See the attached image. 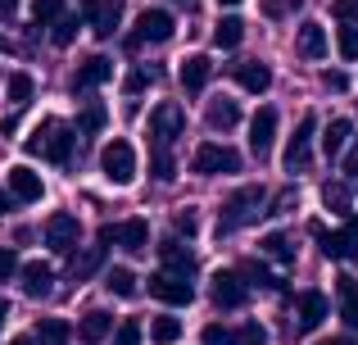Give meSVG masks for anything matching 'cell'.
I'll use <instances>...</instances> for the list:
<instances>
[{
  "label": "cell",
  "instance_id": "cell-27",
  "mask_svg": "<svg viewBox=\"0 0 358 345\" xmlns=\"http://www.w3.org/2000/svg\"><path fill=\"white\" fill-rule=\"evenodd\" d=\"M241 41H245V23L236 14H227V18L213 23V45H218V50H236Z\"/></svg>",
  "mask_w": 358,
  "mask_h": 345
},
{
  "label": "cell",
  "instance_id": "cell-35",
  "mask_svg": "<svg viewBox=\"0 0 358 345\" xmlns=\"http://www.w3.org/2000/svg\"><path fill=\"white\" fill-rule=\"evenodd\" d=\"M100 259H105V241H100V246H91L82 259H73V277H78V282H82V277H91L100 268Z\"/></svg>",
  "mask_w": 358,
  "mask_h": 345
},
{
  "label": "cell",
  "instance_id": "cell-14",
  "mask_svg": "<svg viewBox=\"0 0 358 345\" xmlns=\"http://www.w3.org/2000/svg\"><path fill=\"white\" fill-rule=\"evenodd\" d=\"M272 141H277V109L263 105L259 114L250 118V150L259 155V160H268V155H272Z\"/></svg>",
  "mask_w": 358,
  "mask_h": 345
},
{
  "label": "cell",
  "instance_id": "cell-29",
  "mask_svg": "<svg viewBox=\"0 0 358 345\" xmlns=\"http://www.w3.org/2000/svg\"><path fill=\"white\" fill-rule=\"evenodd\" d=\"M236 273L245 277V286H259V291H281V282H277V277H272L268 268L259 264V259H241Z\"/></svg>",
  "mask_w": 358,
  "mask_h": 345
},
{
  "label": "cell",
  "instance_id": "cell-48",
  "mask_svg": "<svg viewBox=\"0 0 358 345\" xmlns=\"http://www.w3.org/2000/svg\"><path fill=\"white\" fill-rule=\"evenodd\" d=\"M331 14L341 18V23H358V0H336Z\"/></svg>",
  "mask_w": 358,
  "mask_h": 345
},
{
  "label": "cell",
  "instance_id": "cell-11",
  "mask_svg": "<svg viewBox=\"0 0 358 345\" xmlns=\"http://www.w3.org/2000/svg\"><path fill=\"white\" fill-rule=\"evenodd\" d=\"M78 237H82V223H78V213H50L45 218V246L55 250V255H73L78 250Z\"/></svg>",
  "mask_w": 358,
  "mask_h": 345
},
{
  "label": "cell",
  "instance_id": "cell-8",
  "mask_svg": "<svg viewBox=\"0 0 358 345\" xmlns=\"http://www.w3.org/2000/svg\"><path fill=\"white\" fill-rule=\"evenodd\" d=\"M209 295L218 309H241L245 300H250V286H245V277L236 268H218V273L209 277Z\"/></svg>",
  "mask_w": 358,
  "mask_h": 345
},
{
  "label": "cell",
  "instance_id": "cell-19",
  "mask_svg": "<svg viewBox=\"0 0 358 345\" xmlns=\"http://www.w3.org/2000/svg\"><path fill=\"white\" fill-rule=\"evenodd\" d=\"M209 78H213L209 55H191V59H182V69H177V82L186 87V96H200V91L209 87Z\"/></svg>",
  "mask_w": 358,
  "mask_h": 345
},
{
  "label": "cell",
  "instance_id": "cell-9",
  "mask_svg": "<svg viewBox=\"0 0 358 345\" xmlns=\"http://www.w3.org/2000/svg\"><path fill=\"white\" fill-rule=\"evenodd\" d=\"M82 18L100 41H109L122 27V0H82Z\"/></svg>",
  "mask_w": 358,
  "mask_h": 345
},
{
  "label": "cell",
  "instance_id": "cell-2",
  "mask_svg": "<svg viewBox=\"0 0 358 345\" xmlns=\"http://www.w3.org/2000/svg\"><path fill=\"white\" fill-rule=\"evenodd\" d=\"M259 204H263V186H241L236 195H227V204H222V213H218V237H227V232H236L245 227L250 218H259Z\"/></svg>",
  "mask_w": 358,
  "mask_h": 345
},
{
  "label": "cell",
  "instance_id": "cell-6",
  "mask_svg": "<svg viewBox=\"0 0 358 345\" xmlns=\"http://www.w3.org/2000/svg\"><path fill=\"white\" fill-rule=\"evenodd\" d=\"M313 241L322 246L327 259H358V213H350L345 227H336V232H327V227L313 223Z\"/></svg>",
  "mask_w": 358,
  "mask_h": 345
},
{
  "label": "cell",
  "instance_id": "cell-56",
  "mask_svg": "<svg viewBox=\"0 0 358 345\" xmlns=\"http://www.w3.org/2000/svg\"><path fill=\"white\" fill-rule=\"evenodd\" d=\"M218 5H241V0H218Z\"/></svg>",
  "mask_w": 358,
  "mask_h": 345
},
{
  "label": "cell",
  "instance_id": "cell-42",
  "mask_svg": "<svg viewBox=\"0 0 358 345\" xmlns=\"http://www.w3.org/2000/svg\"><path fill=\"white\" fill-rule=\"evenodd\" d=\"M114 345H141V323L136 318H122L114 332Z\"/></svg>",
  "mask_w": 358,
  "mask_h": 345
},
{
  "label": "cell",
  "instance_id": "cell-40",
  "mask_svg": "<svg viewBox=\"0 0 358 345\" xmlns=\"http://www.w3.org/2000/svg\"><path fill=\"white\" fill-rule=\"evenodd\" d=\"M150 173H155L159 182H173V177H177V164H173V155H168V150H155V160H150Z\"/></svg>",
  "mask_w": 358,
  "mask_h": 345
},
{
  "label": "cell",
  "instance_id": "cell-3",
  "mask_svg": "<svg viewBox=\"0 0 358 345\" xmlns=\"http://www.w3.org/2000/svg\"><path fill=\"white\" fill-rule=\"evenodd\" d=\"M173 32H177V18L168 14V9H141L136 32L127 36V50H141V45H164Z\"/></svg>",
  "mask_w": 358,
  "mask_h": 345
},
{
  "label": "cell",
  "instance_id": "cell-46",
  "mask_svg": "<svg viewBox=\"0 0 358 345\" xmlns=\"http://www.w3.org/2000/svg\"><path fill=\"white\" fill-rule=\"evenodd\" d=\"M155 82V73H145V69H131L127 73V96H141V91Z\"/></svg>",
  "mask_w": 358,
  "mask_h": 345
},
{
  "label": "cell",
  "instance_id": "cell-50",
  "mask_svg": "<svg viewBox=\"0 0 358 345\" xmlns=\"http://www.w3.org/2000/svg\"><path fill=\"white\" fill-rule=\"evenodd\" d=\"M345 173H358V136H350V155H345Z\"/></svg>",
  "mask_w": 358,
  "mask_h": 345
},
{
  "label": "cell",
  "instance_id": "cell-17",
  "mask_svg": "<svg viewBox=\"0 0 358 345\" xmlns=\"http://www.w3.org/2000/svg\"><path fill=\"white\" fill-rule=\"evenodd\" d=\"M109 78H114V59L91 55V59H82L78 73H73V91H96V87H105Z\"/></svg>",
  "mask_w": 358,
  "mask_h": 345
},
{
  "label": "cell",
  "instance_id": "cell-28",
  "mask_svg": "<svg viewBox=\"0 0 358 345\" xmlns=\"http://www.w3.org/2000/svg\"><path fill=\"white\" fill-rule=\"evenodd\" d=\"M105 291L118 295V300H131V295L141 291V286H136V273H131V268H105Z\"/></svg>",
  "mask_w": 358,
  "mask_h": 345
},
{
  "label": "cell",
  "instance_id": "cell-25",
  "mask_svg": "<svg viewBox=\"0 0 358 345\" xmlns=\"http://www.w3.org/2000/svg\"><path fill=\"white\" fill-rule=\"evenodd\" d=\"M109 332H114V314L109 309H91L87 318H82V328H78V337L87 341V345H100L109 337Z\"/></svg>",
  "mask_w": 358,
  "mask_h": 345
},
{
  "label": "cell",
  "instance_id": "cell-37",
  "mask_svg": "<svg viewBox=\"0 0 358 345\" xmlns=\"http://www.w3.org/2000/svg\"><path fill=\"white\" fill-rule=\"evenodd\" d=\"M59 14H64V0H32V18H36V27L55 23Z\"/></svg>",
  "mask_w": 358,
  "mask_h": 345
},
{
  "label": "cell",
  "instance_id": "cell-57",
  "mask_svg": "<svg viewBox=\"0 0 358 345\" xmlns=\"http://www.w3.org/2000/svg\"><path fill=\"white\" fill-rule=\"evenodd\" d=\"M182 5H186V0H182Z\"/></svg>",
  "mask_w": 358,
  "mask_h": 345
},
{
  "label": "cell",
  "instance_id": "cell-55",
  "mask_svg": "<svg viewBox=\"0 0 358 345\" xmlns=\"http://www.w3.org/2000/svg\"><path fill=\"white\" fill-rule=\"evenodd\" d=\"M5 50H9V41H5V36H0V55H5Z\"/></svg>",
  "mask_w": 358,
  "mask_h": 345
},
{
  "label": "cell",
  "instance_id": "cell-7",
  "mask_svg": "<svg viewBox=\"0 0 358 345\" xmlns=\"http://www.w3.org/2000/svg\"><path fill=\"white\" fill-rule=\"evenodd\" d=\"M191 169L200 177H218V173H241V155L231 150V146H218V141H204L200 150H195Z\"/></svg>",
  "mask_w": 358,
  "mask_h": 345
},
{
  "label": "cell",
  "instance_id": "cell-41",
  "mask_svg": "<svg viewBox=\"0 0 358 345\" xmlns=\"http://www.w3.org/2000/svg\"><path fill=\"white\" fill-rule=\"evenodd\" d=\"M336 45H341L345 59H358V27H354V23H345L341 32H336Z\"/></svg>",
  "mask_w": 358,
  "mask_h": 345
},
{
  "label": "cell",
  "instance_id": "cell-30",
  "mask_svg": "<svg viewBox=\"0 0 358 345\" xmlns=\"http://www.w3.org/2000/svg\"><path fill=\"white\" fill-rule=\"evenodd\" d=\"M150 341H155V345H177V341H182V318H173V314L150 318Z\"/></svg>",
  "mask_w": 358,
  "mask_h": 345
},
{
  "label": "cell",
  "instance_id": "cell-23",
  "mask_svg": "<svg viewBox=\"0 0 358 345\" xmlns=\"http://www.w3.org/2000/svg\"><path fill=\"white\" fill-rule=\"evenodd\" d=\"M336 300H341V318H345V328L358 332V282H354L350 273L336 277Z\"/></svg>",
  "mask_w": 358,
  "mask_h": 345
},
{
  "label": "cell",
  "instance_id": "cell-53",
  "mask_svg": "<svg viewBox=\"0 0 358 345\" xmlns=\"http://www.w3.org/2000/svg\"><path fill=\"white\" fill-rule=\"evenodd\" d=\"M18 5V0H0V9H5V14H9V9H14Z\"/></svg>",
  "mask_w": 358,
  "mask_h": 345
},
{
  "label": "cell",
  "instance_id": "cell-38",
  "mask_svg": "<svg viewBox=\"0 0 358 345\" xmlns=\"http://www.w3.org/2000/svg\"><path fill=\"white\" fill-rule=\"evenodd\" d=\"M105 105H87V109H82V114H78V132H100V127H105Z\"/></svg>",
  "mask_w": 358,
  "mask_h": 345
},
{
  "label": "cell",
  "instance_id": "cell-52",
  "mask_svg": "<svg viewBox=\"0 0 358 345\" xmlns=\"http://www.w3.org/2000/svg\"><path fill=\"white\" fill-rule=\"evenodd\" d=\"M317 345H354V337H331V341H317Z\"/></svg>",
  "mask_w": 358,
  "mask_h": 345
},
{
  "label": "cell",
  "instance_id": "cell-1",
  "mask_svg": "<svg viewBox=\"0 0 358 345\" xmlns=\"http://www.w3.org/2000/svg\"><path fill=\"white\" fill-rule=\"evenodd\" d=\"M73 127L64 123V118H45V123H36L32 127V136L23 141V150L27 155H41V160H50V164H69L73 160Z\"/></svg>",
  "mask_w": 358,
  "mask_h": 345
},
{
  "label": "cell",
  "instance_id": "cell-51",
  "mask_svg": "<svg viewBox=\"0 0 358 345\" xmlns=\"http://www.w3.org/2000/svg\"><path fill=\"white\" fill-rule=\"evenodd\" d=\"M9 345H41V341H36V337H27V332H23V337H14Z\"/></svg>",
  "mask_w": 358,
  "mask_h": 345
},
{
  "label": "cell",
  "instance_id": "cell-16",
  "mask_svg": "<svg viewBox=\"0 0 358 345\" xmlns=\"http://www.w3.org/2000/svg\"><path fill=\"white\" fill-rule=\"evenodd\" d=\"M18 277H23V295L27 300H45L55 291V268L32 259V264H18Z\"/></svg>",
  "mask_w": 358,
  "mask_h": 345
},
{
  "label": "cell",
  "instance_id": "cell-33",
  "mask_svg": "<svg viewBox=\"0 0 358 345\" xmlns=\"http://www.w3.org/2000/svg\"><path fill=\"white\" fill-rule=\"evenodd\" d=\"M69 337H73V332H69L64 318H41V323H36V341H41V345H69Z\"/></svg>",
  "mask_w": 358,
  "mask_h": 345
},
{
  "label": "cell",
  "instance_id": "cell-13",
  "mask_svg": "<svg viewBox=\"0 0 358 345\" xmlns=\"http://www.w3.org/2000/svg\"><path fill=\"white\" fill-rule=\"evenodd\" d=\"M5 182H9V195H14L18 204H36V200L45 195L41 173H36V169H27V164H14V169L5 173Z\"/></svg>",
  "mask_w": 358,
  "mask_h": 345
},
{
  "label": "cell",
  "instance_id": "cell-54",
  "mask_svg": "<svg viewBox=\"0 0 358 345\" xmlns=\"http://www.w3.org/2000/svg\"><path fill=\"white\" fill-rule=\"evenodd\" d=\"M5 209H9V195H5V191H0V213H5Z\"/></svg>",
  "mask_w": 358,
  "mask_h": 345
},
{
  "label": "cell",
  "instance_id": "cell-20",
  "mask_svg": "<svg viewBox=\"0 0 358 345\" xmlns=\"http://www.w3.org/2000/svg\"><path fill=\"white\" fill-rule=\"evenodd\" d=\"M159 259H164V268L168 273H182V277H195V255L182 246L177 237H168V241H159Z\"/></svg>",
  "mask_w": 358,
  "mask_h": 345
},
{
  "label": "cell",
  "instance_id": "cell-49",
  "mask_svg": "<svg viewBox=\"0 0 358 345\" xmlns=\"http://www.w3.org/2000/svg\"><path fill=\"white\" fill-rule=\"evenodd\" d=\"M322 82H327V87H331V91H350V78H345V73H322Z\"/></svg>",
  "mask_w": 358,
  "mask_h": 345
},
{
  "label": "cell",
  "instance_id": "cell-24",
  "mask_svg": "<svg viewBox=\"0 0 358 345\" xmlns=\"http://www.w3.org/2000/svg\"><path fill=\"white\" fill-rule=\"evenodd\" d=\"M350 136H354V123H350V118H331V123H327V132H322V155H327V160L345 155Z\"/></svg>",
  "mask_w": 358,
  "mask_h": 345
},
{
  "label": "cell",
  "instance_id": "cell-45",
  "mask_svg": "<svg viewBox=\"0 0 358 345\" xmlns=\"http://www.w3.org/2000/svg\"><path fill=\"white\" fill-rule=\"evenodd\" d=\"M14 273H18V255H14V246H0V282H9Z\"/></svg>",
  "mask_w": 358,
  "mask_h": 345
},
{
  "label": "cell",
  "instance_id": "cell-18",
  "mask_svg": "<svg viewBox=\"0 0 358 345\" xmlns=\"http://www.w3.org/2000/svg\"><path fill=\"white\" fill-rule=\"evenodd\" d=\"M295 314H299V332H313L327 323V314H331V304H327L322 291H299L295 295Z\"/></svg>",
  "mask_w": 358,
  "mask_h": 345
},
{
  "label": "cell",
  "instance_id": "cell-5",
  "mask_svg": "<svg viewBox=\"0 0 358 345\" xmlns=\"http://www.w3.org/2000/svg\"><path fill=\"white\" fill-rule=\"evenodd\" d=\"M182 132H186V109L182 105L164 100V105L150 109V141H155V150H168Z\"/></svg>",
  "mask_w": 358,
  "mask_h": 345
},
{
  "label": "cell",
  "instance_id": "cell-15",
  "mask_svg": "<svg viewBox=\"0 0 358 345\" xmlns=\"http://www.w3.org/2000/svg\"><path fill=\"white\" fill-rule=\"evenodd\" d=\"M313 132H317V118H313V114H304V118H299V127H295V136L286 141V155H281V164H286L290 173H299V169H304V160H308V141H313Z\"/></svg>",
  "mask_w": 358,
  "mask_h": 345
},
{
  "label": "cell",
  "instance_id": "cell-39",
  "mask_svg": "<svg viewBox=\"0 0 358 345\" xmlns=\"http://www.w3.org/2000/svg\"><path fill=\"white\" fill-rule=\"evenodd\" d=\"M200 345H236V332L222 328V323H209V328L200 332Z\"/></svg>",
  "mask_w": 358,
  "mask_h": 345
},
{
  "label": "cell",
  "instance_id": "cell-21",
  "mask_svg": "<svg viewBox=\"0 0 358 345\" xmlns=\"http://www.w3.org/2000/svg\"><path fill=\"white\" fill-rule=\"evenodd\" d=\"M231 78H236L245 91H254V96H263V91L272 87V69H268V64H259V59L231 64Z\"/></svg>",
  "mask_w": 358,
  "mask_h": 345
},
{
  "label": "cell",
  "instance_id": "cell-4",
  "mask_svg": "<svg viewBox=\"0 0 358 345\" xmlns=\"http://www.w3.org/2000/svg\"><path fill=\"white\" fill-rule=\"evenodd\" d=\"M100 173H105L114 186H131V182H136V150H131V141L114 136V141L100 150Z\"/></svg>",
  "mask_w": 358,
  "mask_h": 345
},
{
  "label": "cell",
  "instance_id": "cell-44",
  "mask_svg": "<svg viewBox=\"0 0 358 345\" xmlns=\"http://www.w3.org/2000/svg\"><path fill=\"white\" fill-rule=\"evenodd\" d=\"M295 9H304V0H268L263 14L268 18H286V14H295Z\"/></svg>",
  "mask_w": 358,
  "mask_h": 345
},
{
  "label": "cell",
  "instance_id": "cell-26",
  "mask_svg": "<svg viewBox=\"0 0 358 345\" xmlns=\"http://www.w3.org/2000/svg\"><path fill=\"white\" fill-rule=\"evenodd\" d=\"M295 50L304 55V59H322V55H327V27L304 23V27H299V36H295Z\"/></svg>",
  "mask_w": 358,
  "mask_h": 345
},
{
  "label": "cell",
  "instance_id": "cell-31",
  "mask_svg": "<svg viewBox=\"0 0 358 345\" xmlns=\"http://www.w3.org/2000/svg\"><path fill=\"white\" fill-rule=\"evenodd\" d=\"M259 246H263V255L277 259V264H295V246H290L286 232H268V237H263Z\"/></svg>",
  "mask_w": 358,
  "mask_h": 345
},
{
  "label": "cell",
  "instance_id": "cell-32",
  "mask_svg": "<svg viewBox=\"0 0 358 345\" xmlns=\"http://www.w3.org/2000/svg\"><path fill=\"white\" fill-rule=\"evenodd\" d=\"M5 91H9V105L14 109H23L27 100H32V91H36V82H32V73H9V82H5Z\"/></svg>",
  "mask_w": 358,
  "mask_h": 345
},
{
  "label": "cell",
  "instance_id": "cell-12",
  "mask_svg": "<svg viewBox=\"0 0 358 345\" xmlns=\"http://www.w3.org/2000/svg\"><path fill=\"white\" fill-rule=\"evenodd\" d=\"M150 295H155V300H164V304H191L195 300V286H191V277L159 268V273L150 277Z\"/></svg>",
  "mask_w": 358,
  "mask_h": 345
},
{
  "label": "cell",
  "instance_id": "cell-36",
  "mask_svg": "<svg viewBox=\"0 0 358 345\" xmlns=\"http://www.w3.org/2000/svg\"><path fill=\"white\" fill-rule=\"evenodd\" d=\"M322 200H327V209H336V213H345V218H350V191H345L341 182H327L322 186Z\"/></svg>",
  "mask_w": 358,
  "mask_h": 345
},
{
  "label": "cell",
  "instance_id": "cell-43",
  "mask_svg": "<svg viewBox=\"0 0 358 345\" xmlns=\"http://www.w3.org/2000/svg\"><path fill=\"white\" fill-rule=\"evenodd\" d=\"M236 345H268V332H263V323H245L236 332Z\"/></svg>",
  "mask_w": 358,
  "mask_h": 345
},
{
  "label": "cell",
  "instance_id": "cell-10",
  "mask_svg": "<svg viewBox=\"0 0 358 345\" xmlns=\"http://www.w3.org/2000/svg\"><path fill=\"white\" fill-rule=\"evenodd\" d=\"M100 241H114V246H122L127 255H141V250H150V223L145 218H127V223H114V227H100Z\"/></svg>",
  "mask_w": 358,
  "mask_h": 345
},
{
  "label": "cell",
  "instance_id": "cell-34",
  "mask_svg": "<svg viewBox=\"0 0 358 345\" xmlns=\"http://www.w3.org/2000/svg\"><path fill=\"white\" fill-rule=\"evenodd\" d=\"M78 14H59V18H55V32H50V41L55 45H73V41H78Z\"/></svg>",
  "mask_w": 358,
  "mask_h": 345
},
{
  "label": "cell",
  "instance_id": "cell-47",
  "mask_svg": "<svg viewBox=\"0 0 358 345\" xmlns=\"http://www.w3.org/2000/svg\"><path fill=\"white\" fill-rule=\"evenodd\" d=\"M173 227H177V232H186V237H195V232H200V218H195V209H177Z\"/></svg>",
  "mask_w": 358,
  "mask_h": 345
},
{
  "label": "cell",
  "instance_id": "cell-22",
  "mask_svg": "<svg viewBox=\"0 0 358 345\" xmlns=\"http://www.w3.org/2000/svg\"><path fill=\"white\" fill-rule=\"evenodd\" d=\"M204 123L213 127V132H231V127L241 123V105L231 96H218V100H209V109H204Z\"/></svg>",
  "mask_w": 358,
  "mask_h": 345
}]
</instances>
